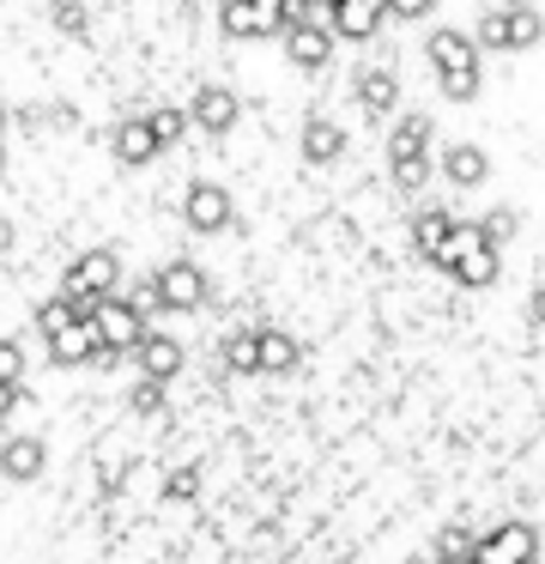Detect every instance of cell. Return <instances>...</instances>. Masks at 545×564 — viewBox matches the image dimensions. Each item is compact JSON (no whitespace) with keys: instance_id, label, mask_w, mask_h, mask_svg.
Listing matches in <instances>:
<instances>
[{"instance_id":"cell-9","label":"cell","mask_w":545,"mask_h":564,"mask_svg":"<svg viewBox=\"0 0 545 564\" xmlns=\"http://www.w3.org/2000/svg\"><path fill=\"white\" fill-rule=\"evenodd\" d=\"M188 116H194L200 134H230V128L242 122V98L230 86H200V91H194V104H188Z\"/></svg>"},{"instance_id":"cell-44","label":"cell","mask_w":545,"mask_h":564,"mask_svg":"<svg viewBox=\"0 0 545 564\" xmlns=\"http://www.w3.org/2000/svg\"><path fill=\"white\" fill-rule=\"evenodd\" d=\"M472 564H479V558H472Z\"/></svg>"},{"instance_id":"cell-36","label":"cell","mask_w":545,"mask_h":564,"mask_svg":"<svg viewBox=\"0 0 545 564\" xmlns=\"http://www.w3.org/2000/svg\"><path fill=\"white\" fill-rule=\"evenodd\" d=\"M430 7H436V0H388V19H406V25H412V19H424Z\"/></svg>"},{"instance_id":"cell-33","label":"cell","mask_w":545,"mask_h":564,"mask_svg":"<svg viewBox=\"0 0 545 564\" xmlns=\"http://www.w3.org/2000/svg\"><path fill=\"white\" fill-rule=\"evenodd\" d=\"M424 183H430V164H394V188H400V195H418Z\"/></svg>"},{"instance_id":"cell-31","label":"cell","mask_w":545,"mask_h":564,"mask_svg":"<svg viewBox=\"0 0 545 564\" xmlns=\"http://www.w3.org/2000/svg\"><path fill=\"white\" fill-rule=\"evenodd\" d=\"M24 370H31V358H24L19 340H0V382H12V389H24Z\"/></svg>"},{"instance_id":"cell-11","label":"cell","mask_w":545,"mask_h":564,"mask_svg":"<svg viewBox=\"0 0 545 564\" xmlns=\"http://www.w3.org/2000/svg\"><path fill=\"white\" fill-rule=\"evenodd\" d=\"M382 19H388V0H339L327 13V25H334L339 43H370L382 31Z\"/></svg>"},{"instance_id":"cell-14","label":"cell","mask_w":545,"mask_h":564,"mask_svg":"<svg viewBox=\"0 0 545 564\" xmlns=\"http://www.w3.org/2000/svg\"><path fill=\"white\" fill-rule=\"evenodd\" d=\"M436 171H443V183H455V188H479V183H491V152L472 147V140H455Z\"/></svg>"},{"instance_id":"cell-5","label":"cell","mask_w":545,"mask_h":564,"mask_svg":"<svg viewBox=\"0 0 545 564\" xmlns=\"http://www.w3.org/2000/svg\"><path fill=\"white\" fill-rule=\"evenodd\" d=\"M218 31L237 43H261V37H285V19H279V0H225Z\"/></svg>"},{"instance_id":"cell-25","label":"cell","mask_w":545,"mask_h":564,"mask_svg":"<svg viewBox=\"0 0 545 564\" xmlns=\"http://www.w3.org/2000/svg\"><path fill=\"white\" fill-rule=\"evenodd\" d=\"M73 322H79V310H73L67 297H48V304H36V334H43V346L55 340V334H67Z\"/></svg>"},{"instance_id":"cell-12","label":"cell","mask_w":545,"mask_h":564,"mask_svg":"<svg viewBox=\"0 0 545 564\" xmlns=\"http://www.w3.org/2000/svg\"><path fill=\"white\" fill-rule=\"evenodd\" d=\"M103 334H97V322H73L67 334H55L48 340V365H67V370H79V365H103Z\"/></svg>"},{"instance_id":"cell-37","label":"cell","mask_w":545,"mask_h":564,"mask_svg":"<svg viewBox=\"0 0 545 564\" xmlns=\"http://www.w3.org/2000/svg\"><path fill=\"white\" fill-rule=\"evenodd\" d=\"M527 322H539V328H545V285H533V297H527Z\"/></svg>"},{"instance_id":"cell-23","label":"cell","mask_w":545,"mask_h":564,"mask_svg":"<svg viewBox=\"0 0 545 564\" xmlns=\"http://www.w3.org/2000/svg\"><path fill=\"white\" fill-rule=\"evenodd\" d=\"M479 540H484V534H472L467 522H448L443 534H436V558H448V564H472V558H479Z\"/></svg>"},{"instance_id":"cell-19","label":"cell","mask_w":545,"mask_h":564,"mask_svg":"<svg viewBox=\"0 0 545 564\" xmlns=\"http://www.w3.org/2000/svg\"><path fill=\"white\" fill-rule=\"evenodd\" d=\"M455 213H443V207H424V213H412V243H418V256H430V261H443V249H448V237H455Z\"/></svg>"},{"instance_id":"cell-22","label":"cell","mask_w":545,"mask_h":564,"mask_svg":"<svg viewBox=\"0 0 545 564\" xmlns=\"http://www.w3.org/2000/svg\"><path fill=\"white\" fill-rule=\"evenodd\" d=\"M303 358V346L285 328H261V377H291Z\"/></svg>"},{"instance_id":"cell-27","label":"cell","mask_w":545,"mask_h":564,"mask_svg":"<svg viewBox=\"0 0 545 564\" xmlns=\"http://www.w3.org/2000/svg\"><path fill=\"white\" fill-rule=\"evenodd\" d=\"M479 231H484V243H491V249H503L509 237L521 231V213H515V207H491V213L479 219Z\"/></svg>"},{"instance_id":"cell-18","label":"cell","mask_w":545,"mask_h":564,"mask_svg":"<svg viewBox=\"0 0 545 564\" xmlns=\"http://www.w3.org/2000/svg\"><path fill=\"white\" fill-rule=\"evenodd\" d=\"M303 159L309 164H339L346 159V128L327 122V116H309V122H303Z\"/></svg>"},{"instance_id":"cell-29","label":"cell","mask_w":545,"mask_h":564,"mask_svg":"<svg viewBox=\"0 0 545 564\" xmlns=\"http://www.w3.org/2000/svg\"><path fill=\"white\" fill-rule=\"evenodd\" d=\"M128 413H140V419H157L164 413V382H133V394H128Z\"/></svg>"},{"instance_id":"cell-3","label":"cell","mask_w":545,"mask_h":564,"mask_svg":"<svg viewBox=\"0 0 545 564\" xmlns=\"http://www.w3.org/2000/svg\"><path fill=\"white\" fill-rule=\"evenodd\" d=\"M237 219V207H230V188L212 183V176H194L188 188H182V225L200 237H218L225 225Z\"/></svg>"},{"instance_id":"cell-1","label":"cell","mask_w":545,"mask_h":564,"mask_svg":"<svg viewBox=\"0 0 545 564\" xmlns=\"http://www.w3.org/2000/svg\"><path fill=\"white\" fill-rule=\"evenodd\" d=\"M61 297L79 310V322H97V310L109 297H121V256L116 249H85V256H73L67 273H61Z\"/></svg>"},{"instance_id":"cell-17","label":"cell","mask_w":545,"mask_h":564,"mask_svg":"<svg viewBox=\"0 0 545 564\" xmlns=\"http://www.w3.org/2000/svg\"><path fill=\"white\" fill-rule=\"evenodd\" d=\"M109 147H116V164H152L157 152V134H152V122H145V116H128V122H116V134H109Z\"/></svg>"},{"instance_id":"cell-38","label":"cell","mask_w":545,"mask_h":564,"mask_svg":"<svg viewBox=\"0 0 545 564\" xmlns=\"http://www.w3.org/2000/svg\"><path fill=\"white\" fill-rule=\"evenodd\" d=\"M12 406H19V389H12V382H0V425L12 419Z\"/></svg>"},{"instance_id":"cell-32","label":"cell","mask_w":545,"mask_h":564,"mask_svg":"<svg viewBox=\"0 0 545 564\" xmlns=\"http://www.w3.org/2000/svg\"><path fill=\"white\" fill-rule=\"evenodd\" d=\"M128 304H140V310H164V297H157V273H140V280L128 285Z\"/></svg>"},{"instance_id":"cell-21","label":"cell","mask_w":545,"mask_h":564,"mask_svg":"<svg viewBox=\"0 0 545 564\" xmlns=\"http://www.w3.org/2000/svg\"><path fill=\"white\" fill-rule=\"evenodd\" d=\"M218 358H225V370H237V377H261V328H230L225 346H218Z\"/></svg>"},{"instance_id":"cell-6","label":"cell","mask_w":545,"mask_h":564,"mask_svg":"<svg viewBox=\"0 0 545 564\" xmlns=\"http://www.w3.org/2000/svg\"><path fill=\"white\" fill-rule=\"evenodd\" d=\"M97 334H103V346H109V352H140V340H145V334H152V322H145V310L140 304H128V297H109V304L103 310H97Z\"/></svg>"},{"instance_id":"cell-42","label":"cell","mask_w":545,"mask_h":564,"mask_svg":"<svg viewBox=\"0 0 545 564\" xmlns=\"http://www.w3.org/2000/svg\"><path fill=\"white\" fill-rule=\"evenodd\" d=\"M503 7H533V0H503Z\"/></svg>"},{"instance_id":"cell-41","label":"cell","mask_w":545,"mask_h":564,"mask_svg":"<svg viewBox=\"0 0 545 564\" xmlns=\"http://www.w3.org/2000/svg\"><path fill=\"white\" fill-rule=\"evenodd\" d=\"M0 176H7V140H0Z\"/></svg>"},{"instance_id":"cell-8","label":"cell","mask_w":545,"mask_h":564,"mask_svg":"<svg viewBox=\"0 0 545 564\" xmlns=\"http://www.w3.org/2000/svg\"><path fill=\"white\" fill-rule=\"evenodd\" d=\"M279 43H285V62H291V67H303V74H321V67L334 62V50H339L334 25H321V19H309V25L285 31Z\"/></svg>"},{"instance_id":"cell-26","label":"cell","mask_w":545,"mask_h":564,"mask_svg":"<svg viewBox=\"0 0 545 564\" xmlns=\"http://www.w3.org/2000/svg\"><path fill=\"white\" fill-rule=\"evenodd\" d=\"M472 43H479V50H509V7H491V13H479V25H472Z\"/></svg>"},{"instance_id":"cell-24","label":"cell","mask_w":545,"mask_h":564,"mask_svg":"<svg viewBox=\"0 0 545 564\" xmlns=\"http://www.w3.org/2000/svg\"><path fill=\"white\" fill-rule=\"evenodd\" d=\"M539 37H545L539 7H509V50H533Z\"/></svg>"},{"instance_id":"cell-7","label":"cell","mask_w":545,"mask_h":564,"mask_svg":"<svg viewBox=\"0 0 545 564\" xmlns=\"http://www.w3.org/2000/svg\"><path fill=\"white\" fill-rule=\"evenodd\" d=\"M479 564H539V528L533 522H503L479 540Z\"/></svg>"},{"instance_id":"cell-4","label":"cell","mask_w":545,"mask_h":564,"mask_svg":"<svg viewBox=\"0 0 545 564\" xmlns=\"http://www.w3.org/2000/svg\"><path fill=\"white\" fill-rule=\"evenodd\" d=\"M157 297H164L170 316H188V310H206V297H212V280H206L200 261H164L157 268Z\"/></svg>"},{"instance_id":"cell-30","label":"cell","mask_w":545,"mask_h":564,"mask_svg":"<svg viewBox=\"0 0 545 564\" xmlns=\"http://www.w3.org/2000/svg\"><path fill=\"white\" fill-rule=\"evenodd\" d=\"M479 86H484V79H479V67H460V74H443V98H448V104H472V98H479Z\"/></svg>"},{"instance_id":"cell-28","label":"cell","mask_w":545,"mask_h":564,"mask_svg":"<svg viewBox=\"0 0 545 564\" xmlns=\"http://www.w3.org/2000/svg\"><path fill=\"white\" fill-rule=\"evenodd\" d=\"M145 122H152L157 147H176V140H182V134H188V128H194V116H188V110H152V116H145Z\"/></svg>"},{"instance_id":"cell-2","label":"cell","mask_w":545,"mask_h":564,"mask_svg":"<svg viewBox=\"0 0 545 564\" xmlns=\"http://www.w3.org/2000/svg\"><path fill=\"white\" fill-rule=\"evenodd\" d=\"M436 268H443L455 285H472V292H484V285L497 280V249L484 243L479 219L455 225V237H448V249H443V261H436Z\"/></svg>"},{"instance_id":"cell-15","label":"cell","mask_w":545,"mask_h":564,"mask_svg":"<svg viewBox=\"0 0 545 564\" xmlns=\"http://www.w3.org/2000/svg\"><path fill=\"white\" fill-rule=\"evenodd\" d=\"M430 116H400L388 134V164H430Z\"/></svg>"},{"instance_id":"cell-39","label":"cell","mask_w":545,"mask_h":564,"mask_svg":"<svg viewBox=\"0 0 545 564\" xmlns=\"http://www.w3.org/2000/svg\"><path fill=\"white\" fill-rule=\"evenodd\" d=\"M12 243H19V225L0 219V256H12Z\"/></svg>"},{"instance_id":"cell-16","label":"cell","mask_w":545,"mask_h":564,"mask_svg":"<svg viewBox=\"0 0 545 564\" xmlns=\"http://www.w3.org/2000/svg\"><path fill=\"white\" fill-rule=\"evenodd\" d=\"M43 467H48L43 437H7V443H0V479H12V486H31Z\"/></svg>"},{"instance_id":"cell-10","label":"cell","mask_w":545,"mask_h":564,"mask_svg":"<svg viewBox=\"0 0 545 564\" xmlns=\"http://www.w3.org/2000/svg\"><path fill=\"white\" fill-rule=\"evenodd\" d=\"M424 55H430L436 79H443V74H460V67H479V43H472V31H460V25L430 31V37H424Z\"/></svg>"},{"instance_id":"cell-40","label":"cell","mask_w":545,"mask_h":564,"mask_svg":"<svg viewBox=\"0 0 545 564\" xmlns=\"http://www.w3.org/2000/svg\"><path fill=\"white\" fill-rule=\"evenodd\" d=\"M7 128H12V110H7V104H0V140H7Z\"/></svg>"},{"instance_id":"cell-13","label":"cell","mask_w":545,"mask_h":564,"mask_svg":"<svg viewBox=\"0 0 545 564\" xmlns=\"http://www.w3.org/2000/svg\"><path fill=\"white\" fill-rule=\"evenodd\" d=\"M133 370H140L145 382L182 377V340H176V334H164V328H152V334L140 340V352H133Z\"/></svg>"},{"instance_id":"cell-20","label":"cell","mask_w":545,"mask_h":564,"mask_svg":"<svg viewBox=\"0 0 545 564\" xmlns=\"http://www.w3.org/2000/svg\"><path fill=\"white\" fill-rule=\"evenodd\" d=\"M394 104H400V79L388 74V67L358 74V110L363 116H394Z\"/></svg>"},{"instance_id":"cell-34","label":"cell","mask_w":545,"mask_h":564,"mask_svg":"<svg viewBox=\"0 0 545 564\" xmlns=\"http://www.w3.org/2000/svg\"><path fill=\"white\" fill-rule=\"evenodd\" d=\"M55 122V110H43V104H24V110H12V128H24V134H36V128Z\"/></svg>"},{"instance_id":"cell-43","label":"cell","mask_w":545,"mask_h":564,"mask_svg":"<svg viewBox=\"0 0 545 564\" xmlns=\"http://www.w3.org/2000/svg\"><path fill=\"white\" fill-rule=\"evenodd\" d=\"M430 564H448V558H430Z\"/></svg>"},{"instance_id":"cell-35","label":"cell","mask_w":545,"mask_h":564,"mask_svg":"<svg viewBox=\"0 0 545 564\" xmlns=\"http://www.w3.org/2000/svg\"><path fill=\"white\" fill-rule=\"evenodd\" d=\"M55 25L67 31V37H85V13L73 7V0H55Z\"/></svg>"}]
</instances>
